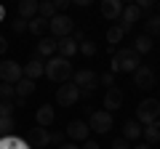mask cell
<instances>
[{"instance_id":"obj_23","label":"cell","mask_w":160,"mask_h":149,"mask_svg":"<svg viewBox=\"0 0 160 149\" xmlns=\"http://www.w3.org/2000/svg\"><path fill=\"white\" fill-rule=\"evenodd\" d=\"M27 29H29L32 35H38V37H40V35L48 32V22H46L43 16H35V19H29V22H27Z\"/></svg>"},{"instance_id":"obj_18","label":"cell","mask_w":160,"mask_h":149,"mask_svg":"<svg viewBox=\"0 0 160 149\" xmlns=\"http://www.w3.org/2000/svg\"><path fill=\"white\" fill-rule=\"evenodd\" d=\"M56 53V37H48V40H40L35 48V56L38 59H53Z\"/></svg>"},{"instance_id":"obj_24","label":"cell","mask_w":160,"mask_h":149,"mask_svg":"<svg viewBox=\"0 0 160 149\" xmlns=\"http://www.w3.org/2000/svg\"><path fill=\"white\" fill-rule=\"evenodd\" d=\"M133 51H136L139 56L149 53V51H152V37H147V35H139L136 40H133Z\"/></svg>"},{"instance_id":"obj_29","label":"cell","mask_w":160,"mask_h":149,"mask_svg":"<svg viewBox=\"0 0 160 149\" xmlns=\"http://www.w3.org/2000/svg\"><path fill=\"white\" fill-rule=\"evenodd\" d=\"M120 40H123V29H120V27H115V24H112V27L107 29V43H109V48H112V46H118Z\"/></svg>"},{"instance_id":"obj_41","label":"cell","mask_w":160,"mask_h":149,"mask_svg":"<svg viewBox=\"0 0 160 149\" xmlns=\"http://www.w3.org/2000/svg\"><path fill=\"white\" fill-rule=\"evenodd\" d=\"M131 149H152L149 144H139V147H131Z\"/></svg>"},{"instance_id":"obj_16","label":"cell","mask_w":160,"mask_h":149,"mask_svg":"<svg viewBox=\"0 0 160 149\" xmlns=\"http://www.w3.org/2000/svg\"><path fill=\"white\" fill-rule=\"evenodd\" d=\"M56 53L62 59H69V61H72V56L78 53V43H75L72 37H59L56 40Z\"/></svg>"},{"instance_id":"obj_33","label":"cell","mask_w":160,"mask_h":149,"mask_svg":"<svg viewBox=\"0 0 160 149\" xmlns=\"http://www.w3.org/2000/svg\"><path fill=\"white\" fill-rule=\"evenodd\" d=\"M99 83H102V85H107V91H109V88H115V74H112V72L102 74V77H99Z\"/></svg>"},{"instance_id":"obj_20","label":"cell","mask_w":160,"mask_h":149,"mask_svg":"<svg viewBox=\"0 0 160 149\" xmlns=\"http://www.w3.org/2000/svg\"><path fill=\"white\" fill-rule=\"evenodd\" d=\"M38 16V0H22L19 3V19L29 22V19Z\"/></svg>"},{"instance_id":"obj_8","label":"cell","mask_w":160,"mask_h":149,"mask_svg":"<svg viewBox=\"0 0 160 149\" xmlns=\"http://www.w3.org/2000/svg\"><path fill=\"white\" fill-rule=\"evenodd\" d=\"M112 128V115L104 112V109H96L91 112V120H88V131H96V133H107Z\"/></svg>"},{"instance_id":"obj_21","label":"cell","mask_w":160,"mask_h":149,"mask_svg":"<svg viewBox=\"0 0 160 149\" xmlns=\"http://www.w3.org/2000/svg\"><path fill=\"white\" fill-rule=\"evenodd\" d=\"M142 128L144 125H139L136 120H128L126 125H123V138H126V141H136V138L142 136Z\"/></svg>"},{"instance_id":"obj_6","label":"cell","mask_w":160,"mask_h":149,"mask_svg":"<svg viewBox=\"0 0 160 149\" xmlns=\"http://www.w3.org/2000/svg\"><path fill=\"white\" fill-rule=\"evenodd\" d=\"M24 77V69L19 61H13V59H6V61H0V80L8 83V85H16L19 80Z\"/></svg>"},{"instance_id":"obj_10","label":"cell","mask_w":160,"mask_h":149,"mask_svg":"<svg viewBox=\"0 0 160 149\" xmlns=\"http://www.w3.org/2000/svg\"><path fill=\"white\" fill-rule=\"evenodd\" d=\"M139 19H142V11L136 8V3H133V6H123V13H120V24L118 27L123 29V35H126V32L133 29V24H136Z\"/></svg>"},{"instance_id":"obj_32","label":"cell","mask_w":160,"mask_h":149,"mask_svg":"<svg viewBox=\"0 0 160 149\" xmlns=\"http://www.w3.org/2000/svg\"><path fill=\"white\" fill-rule=\"evenodd\" d=\"M0 117H13V104L11 101H0Z\"/></svg>"},{"instance_id":"obj_39","label":"cell","mask_w":160,"mask_h":149,"mask_svg":"<svg viewBox=\"0 0 160 149\" xmlns=\"http://www.w3.org/2000/svg\"><path fill=\"white\" fill-rule=\"evenodd\" d=\"M6 48H8V40L3 37V35H0V53H6Z\"/></svg>"},{"instance_id":"obj_3","label":"cell","mask_w":160,"mask_h":149,"mask_svg":"<svg viewBox=\"0 0 160 149\" xmlns=\"http://www.w3.org/2000/svg\"><path fill=\"white\" fill-rule=\"evenodd\" d=\"M72 85H78L80 96H91L99 85V74L91 69H78V72H72Z\"/></svg>"},{"instance_id":"obj_38","label":"cell","mask_w":160,"mask_h":149,"mask_svg":"<svg viewBox=\"0 0 160 149\" xmlns=\"http://www.w3.org/2000/svg\"><path fill=\"white\" fill-rule=\"evenodd\" d=\"M83 149H102V147H99V144H96V141H91V138H88V141H86V144H83Z\"/></svg>"},{"instance_id":"obj_35","label":"cell","mask_w":160,"mask_h":149,"mask_svg":"<svg viewBox=\"0 0 160 149\" xmlns=\"http://www.w3.org/2000/svg\"><path fill=\"white\" fill-rule=\"evenodd\" d=\"M112 149H131V144H128L126 138H115V141H112Z\"/></svg>"},{"instance_id":"obj_42","label":"cell","mask_w":160,"mask_h":149,"mask_svg":"<svg viewBox=\"0 0 160 149\" xmlns=\"http://www.w3.org/2000/svg\"><path fill=\"white\" fill-rule=\"evenodd\" d=\"M3 16H6V8H3V6H0V19H3Z\"/></svg>"},{"instance_id":"obj_36","label":"cell","mask_w":160,"mask_h":149,"mask_svg":"<svg viewBox=\"0 0 160 149\" xmlns=\"http://www.w3.org/2000/svg\"><path fill=\"white\" fill-rule=\"evenodd\" d=\"M64 138H67V136H64L62 131H59V133H51V144H56V147H62V144H64Z\"/></svg>"},{"instance_id":"obj_4","label":"cell","mask_w":160,"mask_h":149,"mask_svg":"<svg viewBox=\"0 0 160 149\" xmlns=\"http://www.w3.org/2000/svg\"><path fill=\"white\" fill-rule=\"evenodd\" d=\"M160 117V101L158 99H144L136 107V123L139 125H152Z\"/></svg>"},{"instance_id":"obj_1","label":"cell","mask_w":160,"mask_h":149,"mask_svg":"<svg viewBox=\"0 0 160 149\" xmlns=\"http://www.w3.org/2000/svg\"><path fill=\"white\" fill-rule=\"evenodd\" d=\"M142 67V56H139L133 48H120L112 56V72H136Z\"/></svg>"},{"instance_id":"obj_43","label":"cell","mask_w":160,"mask_h":149,"mask_svg":"<svg viewBox=\"0 0 160 149\" xmlns=\"http://www.w3.org/2000/svg\"><path fill=\"white\" fill-rule=\"evenodd\" d=\"M158 16H160V6H158Z\"/></svg>"},{"instance_id":"obj_13","label":"cell","mask_w":160,"mask_h":149,"mask_svg":"<svg viewBox=\"0 0 160 149\" xmlns=\"http://www.w3.org/2000/svg\"><path fill=\"white\" fill-rule=\"evenodd\" d=\"M22 69H24V77H27V80H38V77H43V74H46V61H43V59H38V56H32Z\"/></svg>"},{"instance_id":"obj_15","label":"cell","mask_w":160,"mask_h":149,"mask_svg":"<svg viewBox=\"0 0 160 149\" xmlns=\"http://www.w3.org/2000/svg\"><path fill=\"white\" fill-rule=\"evenodd\" d=\"M120 13H123V3L120 0H104L102 3V16L107 22H118Z\"/></svg>"},{"instance_id":"obj_22","label":"cell","mask_w":160,"mask_h":149,"mask_svg":"<svg viewBox=\"0 0 160 149\" xmlns=\"http://www.w3.org/2000/svg\"><path fill=\"white\" fill-rule=\"evenodd\" d=\"M0 149H32V147L19 136H6V138H0Z\"/></svg>"},{"instance_id":"obj_37","label":"cell","mask_w":160,"mask_h":149,"mask_svg":"<svg viewBox=\"0 0 160 149\" xmlns=\"http://www.w3.org/2000/svg\"><path fill=\"white\" fill-rule=\"evenodd\" d=\"M69 37H72L75 43H83V40H86V32H83V29H75V32L69 35Z\"/></svg>"},{"instance_id":"obj_9","label":"cell","mask_w":160,"mask_h":149,"mask_svg":"<svg viewBox=\"0 0 160 149\" xmlns=\"http://www.w3.org/2000/svg\"><path fill=\"white\" fill-rule=\"evenodd\" d=\"M133 85L142 88V91H149V88H155V69L147 67V64H142V67L133 72Z\"/></svg>"},{"instance_id":"obj_5","label":"cell","mask_w":160,"mask_h":149,"mask_svg":"<svg viewBox=\"0 0 160 149\" xmlns=\"http://www.w3.org/2000/svg\"><path fill=\"white\" fill-rule=\"evenodd\" d=\"M48 32H51L56 40L59 37H69V35L75 32V22L67 16V13H56V16L48 22Z\"/></svg>"},{"instance_id":"obj_34","label":"cell","mask_w":160,"mask_h":149,"mask_svg":"<svg viewBox=\"0 0 160 149\" xmlns=\"http://www.w3.org/2000/svg\"><path fill=\"white\" fill-rule=\"evenodd\" d=\"M11 27H13V32H27V22H24V19H13L11 22Z\"/></svg>"},{"instance_id":"obj_14","label":"cell","mask_w":160,"mask_h":149,"mask_svg":"<svg viewBox=\"0 0 160 149\" xmlns=\"http://www.w3.org/2000/svg\"><path fill=\"white\" fill-rule=\"evenodd\" d=\"M120 107H123V91L115 85V88H109V91L104 93V112L112 115L115 109H120Z\"/></svg>"},{"instance_id":"obj_30","label":"cell","mask_w":160,"mask_h":149,"mask_svg":"<svg viewBox=\"0 0 160 149\" xmlns=\"http://www.w3.org/2000/svg\"><path fill=\"white\" fill-rule=\"evenodd\" d=\"M13 96H16V93H13V85H8V83H0V101H11Z\"/></svg>"},{"instance_id":"obj_19","label":"cell","mask_w":160,"mask_h":149,"mask_svg":"<svg viewBox=\"0 0 160 149\" xmlns=\"http://www.w3.org/2000/svg\"><path fill=\"white\" fill-rule=\"evenodd\" d=\"M13 93H16L19 101H24L27 96H32V93H35V80H27V77H22V80L13 85Z\"/></svg>"},{"instance_id":"obj_12","label":"cell","mask_w":160,"mask_h":149,"mask_svg":"<svg viewBox=\"0 0 160 149\" xmlns=\"http://www.w3.org/2000/svg\"><path fill=\"white\" fill-rule=\"evenodd\" d=\"M64 136H69V141H88V136H91V131H88V123L83 120H72L67 125V131H64Z\"/></svg>"},{"instance_id":"obj_40","label":"cell","mask_w":160,"mask_h":149,"mask_svg":"<svg viewBox=\"0 0 160 149\" xmlns=\"http://www.w3.org/2000/svg\"><path fill=\"white\" fill-rule=\"evenodd\" d=\"M59 149H80V147H78V144H72V141H69V144L64 141V144H62V147H59Z\"/></svg>"},{"instance_id":"obj_17","label":"cell","mask_w":160,"mask_h":149,"mask_svg":"<svg viewBox=\"0 0 160 149\" xmlns=\"http://www.w3.org/2000/svg\"><path fill=\"white\" fill-rule=\"evenodd\" d=\"M53 117H56V112H53V107H48V104L38 107V112H35V120H38V125H40V128H51Z\"/></svg>"},{"instance_id":"obj_7","label":"cell","mask_w":160,"mask_h":149,"mask_svg":"<svg viewBox=\"0 0 160 149\" xmlns=\"http://www.w3.org/2000/svg\"><path fill=\"white\" fill-rule=\"evenodd\" d=\"M24 141H27L32 149H46L48 144H51V131H48V128H40V125H35V128H29V131H27Z\"/></svg>"},{"instance_id":"obj_25","label":"cell","mask_w":160,"mask_h":149,"mask_svg":"<svg viewBox=\"0 0 160 149\" xmlns=\"http://www.w3.org/2000/svg\"><path fill=\"white\" fill-rule=\"evenodd\" d=\"M142 136L147 138L149 144H158V141H160V125H158V123H152V125H144V128H142Z\"/></svg>"},{"instance_id":"obj_2","label":"cell","mask_w":160,"mask_h":149,"mask_svg":"<svg viewBox=\"0 0 160 149\" xmlns=\"http://www.w3.org/2000/svg\"><path fill=\"white\" fill-rule=\"evenodd\" d=\"M69 74H72V61L69 59H62V56H53L46 61V77L53 83H67Z\"/></svg>"},{"instance_id":"obj_27","label":"cell","mask_w":160,"mask_h":149,"mask_svg":"<svg viewBox=\"0 0 160 149\" xmlns=\"http://www.w3.org/2000/svg\"><path fill=\"white\" fill-rule=\"evenodd\" d=\"M144 29H147V32H144L147 37H152V35H160V16H155V13H152V16L144 22Z\"/></svg>"},{"instance_id":"obj_31","label":"cell","mask_w":160,"mask_h":149,"mask_svg":"<svg viewBox=\"0 0 160 149\" xmlns=\"http://www.w3.org/2000/svg\"><path fill=\"white\" fill-rule=\"evenodd\" d=\"M78 51L83 53V56H93V53H96V46H93V40H83L78 46Z\"/></svg>"},{"instance_id":"obj_11","label":"cell","mask_w":160,"mask_h":149,"mask_svg":"<svg viewBox=\"0 0 160 149\" xmlns=\"http://www.w3.org/2000/svg\"><path fill=\"white\" fill-rule=\"evenodd\" d=\"M78 99H80L78 85H72V83H67V85H59V91H56V104H59V107H72Z\"/></svg>"},{"instance_id":"obj_26","label":"cell","mask_w":160,"mask_h":149,"mask_svg":"<svg viewBox=\"0 0 160 149\" xmlns=\"http://www.w3.org/2000/svg\"><path fill=\"white\" fill-rule=\"evenodd\" d=\"M38 16H43L46 22H51V19L56 16V8H53L51 0H43V3H38Z\"/></svg>"},{"instance_id":"obj_28","label":"cell","mask_w":160,"mask_h":149,"mask_svg":"<svg viewBox=\"0 0 160 149\" xmlns=\"http://www.w3.org/2000/svg\"><path fill=\"white\" fill-rule=\"evenodd\" d=\"M13 117H0V138H6V136H13Z\"/></svg>"}]
</instances>
